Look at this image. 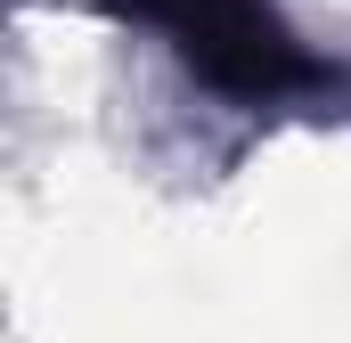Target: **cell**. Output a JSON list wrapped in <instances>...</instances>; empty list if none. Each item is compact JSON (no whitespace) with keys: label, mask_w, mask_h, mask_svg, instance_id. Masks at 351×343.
Segmentation results:
<instances>
[{"label":"cell","mask_w":351,"mask_h":343,"mask_svg":"<svg viewBox=\"0 0 351 343\" xmlns=\"http://www.w3.org/2000/svg\"><path fill=\"white\" fill-rule=\"evenodd\" d=\"M114 8L164 25L188 49V66L204 82L237 90V98H278V90L311 82V58L294 49V33L269 16L262 0H114Z\"/></svg>","instance_id":"6da1fadb"}]
</instances>
